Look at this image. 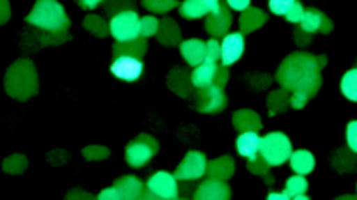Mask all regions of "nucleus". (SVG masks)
Segmentation results:
<instances>
[{"label": "nucleus", "mask_w": 357, "mask_h": 200, "mask_svg": "<svg viewBox=\"0 0 357 200\" xmlns=\"http://www.w3.org/2000/svg\"><path fill=\"white\" fill-rule=\"evenodd\" d=\"M326 56L295 52L281 62L275 73V79L284 91L291 93V107L303 109L309 100L319 93L324 78L321 70L326 67Z\"/></svg>", "instance_id": "f257e3e1"}, {"label": "nucleus", "mask_w": 357, "mask_h": 200, "mask_svg": "<svg viewBox=\"0 0 357 200\" xmlns=\"http://www.w3.org/2000/svg\"><path fill=\"white\" fill-rule=\"evenodd\" d=\"M5 92L17 101H29L38 95V70L30 59H17L10 66L5 75Z\"/></svg>", "instance_id": "f03ea898"}, {"label": "nucleus", "mask_w": 357, "mask_h": 200, "mask_svg": "<svg viewBox=\"0 0 357 200\" xmlns=\"http://www.w3.org/2000/svg\"><path fill=\"white\" fill-rule=\"evenodd\" d=\"M25 22L33 29L49 33H63L70 29L64 6L58 0H36V3L25 17Z\"/></svg>", "instance_id": "7ed1b4c3"}, {"label": "nucleus", "mask_w": 357, "mask_h": 200, "mask_svg": "<svg viewBox=\"0 0 357 200\" xmlns=\"http://www.w3.org/2000/svg\"><path fill=\"white\" fill-rule=\"evenodd\" d=\"M292 153V143L286 134L269 132L264 137H261L259 155L264 158V162L269 164L271 168L281 167V164L289 162Z\"/></svg>", "instance_id": "20e7f679"}, {"label": "nucleus", "mask_w": 357, "mask_h": 200, "mask_svg": "<svg viewBox=\"0 0 357 200\" xmlns=\"http://www.w3.org/2000/svg\"><path fill=\"white\" fill-rule=\"evenodd\" d=\"M159 149L160 144L153 135L140 134L135 140L130 141L126 146V162L130 168L140 169L143 167H146V164L153 160V157L159 153Z\"/></svg>", "instance_id": "39448f33"}, {"label": "nucleus", "mask_w": 357, "mask_h": 200, "mask_svg": "<svg viewBox=\"0 0 357 200\" xmlns=\"http://www.w3.org/2000/svg\"><path fill=\"white\" fill-rule=\"evenodd\" d=\"M111 36L115 43H132L140 36V16L137 10H128L119 13L109 20Z\"/></svg>", "instance_id": "423d86ee"}, {"label": "nucleus", "mask_w": 357, "mask_h": 200, "mask_svg": "<svg viewBox=\"0 0 357 200\" xmlns=\"http://www.w3.org/2000/svg\"><path fill=\"white\" fill-rule=\"evenodd\" d=\"M191 100H193L199 114L215 115L222 112L227 107V95L224 92V87H219L218 84H211L207 89L195 91Z\"/></svg>", "instance_id": "0eeeda50"}, {"label": "nucleus", "mask_w": 357, "mask_h": 200, "mask_svg": "<svg viewBox=\"0 0 357 200\" xmlns=\"http://www.w3.org/2000/svg\"><path fill=\"white\" fill-rule=\"evenodd\" d=\"M208 160L205 154L199 151H190L178 163V167L174 171V176L178 182H195L207 176Z\"/></svg>", "instance_id": "6e6552de"}, {"label": "nucleus", "mask_w": 357, "mask_h": 200, "mask_svg": "<svg viewBox=\"0 0 357 200\" xmlns=\"http://www.w3.org/2000/svg\"><path fill=\"white\" fill-rule=\"evenodd\" d=\"M146 190L159 200H177L181 192H178V180L168 171H157L148 178Z\"/></svg>", "instance_id": "1a4fd4ad"}, {"label": "nucleus", "mask_w": 357, "mask_h": 200, "mask_svg": "<svg viewBox=\"0 0 357 200\" xmlns=\"http://www.w3.org/2000/svg\"><path fill=\"white\" fill-rule=\"evenodd\" d=\"M109 70L116 79L134 82L142 78L143 72H145V64L143 59L137 56H130V54H120V56L112 58Z\"/></svg>", "instance_id": "9d476101"}, {"label": "nucleus", "mask_w": 357, "mask_h": 200, "mask_svg": "<svg viewBox=\"0 0 357 200\" xmlns=\"http://www.w3.org/2000/svg\"><path fill=\"white\" fill-rule=\"evenodd\" d=\"M68 39H70V34H68V31L49 33L44 30L34 29L33 33L26 31L24 34V48L26 53H36V52H39V48L64 44Z\"/></svg>", "instance_id": "9b49d317"}, {"label": "nucleus", "mask_w": 357, "mask_h": 200, "mask_svg": "<svg viewBox=\"0 0 357 200\" xmlns=\"http://www.w3.org/2000/svg\"><path fill=\"white\" fill-rule=\"evenodd\" d=\"M221 62L224 67H230L241 59L245 50V36L241 31H230L221 39Z\"/></svg>", "instance_id": "f8f14e48"}, {"label": "nucleus", "mask_w": 357, "mask_h": 200, "mask_svg": "<svg viewBox=\"0 0 357 200\" xmlns=\"http://www.w3.org/2000/svg\"><path fill=\"white\" fill-rule=\"evenodd\" d=\"M233 24V16L231 10L227 5L222 3L221 10L216 13H211L207 17H205L204 29L208 33L210 38L222 39L225 34L230 33V26Z\"/></svg>", "instance_id": "ddd939ff"}, {"label": "nucleus", "mask_w": 357, "mask_h": 200, "mask_svg": "<svg viewBox=\"0 0 357 200\" xmlns=\"http://www.w3.org/2000/svg\"><path fill=\"white\" fill-rule=\"evenodd\" d=\"M167 84L169 91L181 96V98H191L196 91L193 81H191V72L183 67L171 68L167 78Z\"/></svg>", "instance_id": "4468645a"}, {"label": "nucleus", "mask_w": 357, "mask_h": 200, "mask_svg": "<svg viewBox=\"0 0 357 200\" xmlns=\"http://www.w3.org/2000/svg\"><path fill=\"white\" fill-rule=\"evenodd\" d=\"M231 197V190L225 180L210 178L202 182L195 191V199L197 200H229Z\"/></svg>", "instance_id": "2eb2a0df"}, {"label": "nucleus", "mask_w": 357, "mask_h": 200, "mask_svg": "<svg viewBox=\"0 0 357 200\" xmlns=\"http://www.w3.org/2000/svg\"><path fill=\"white\" fill-rule=\"evenodd\" d=\"M298 26L309 34H314L319 31L324 34H328L333 31L331 20H329L320 10H315V8H307L305 11V16H303V19H301Z\"/></svg>", "instance_id": "dca6fc26"}, {"label": "nucleus", "mask_w": 357, "mask_h": 200, "mask_svg": "<svg viewBox=\"0 0 357 200\" xmlns=\"http://www.w3.org/2000/svg\"><path fill=\"white\" fill-rule=\"evenodd\" d=\"M261 135L258 130H245L239 132L236 139V151L245 160H255L259 157Z\"/></svg>", "instance_id": "f3484780"}, {"label": "nucleus", "mask_w": 357, "mask_h": 200, "mask_svg": "<svg viewBox=\"0 0 357 200\" xmlns=\"http://www.w3.org/2000/svg\"><path fill=\"white\" fill-rule=\"evenodd\" d=\"M205 48H207V44L202 39L195 38L182 40L181 45H178V52H181V56L185 59V62L195 68L205 61Z\"/></svg>", "instance_id": "a211bd4d"}, {"label": "nucleus", "mask_w": 357, "mask_h": 200, "mask_svg": "<svg viewBox=\"0 0 357 200\" xmlns=\"http://www.w3.org/2000/svg\"><path fill=\"white\" fill-rule=\"evenodd\" d=\"M155 39L165 47H176L182 43V31L181 26L177 25L174 19L171 17H162L159 31L155 34Z\"/></svg>", "instance_id": "6ab92c4d"}, {"label": "nucleus", "mask_w": 357, "mask_h": 200, "mask_svg": "<svg viewBox=\"0 0 357 200\" xmlns=\"http://www.w3.org/2000/svg\"><path fill=\"white\" fill-rule=\"evenodd\" d=\"M267 19H269L267 13H264L259 8H255V6H250V8L243 11L241 16H239V20H238L239 31H241L244 36L245 34L257 31L267 22Z\"/></svg>", "instance_id": "aec40b11"}, {"label": "nucleus", "mask_w": 357, "mask_h": 200, "mask_svg": "<svg viewBox=\"0 0 357 200\" xmlns=\"http://www.w3.org/2000/svg\"><path fill=\"white\" fill-rule=\"evenodd\" d=\"M233 128H235L238 132H245V130H259L263 129V121H261V116L252 109H239L231 116Z\"/></svg>", "instance_id": "412c9836"}, {"label": "nucleus", "mask_w": 357, "mask_h": 200, "mask_svg": "<svg viewBox=\"0 0 357 200\" xmlns=\"http://www.w3.org/2000/svg\"><path fill=\"white\" fill-rule=\"evenodd\" d=\"M218 67L219 64H215V62L204 61L201 66L193 68V72H191V81H193L196 91H201V89H207L211 84H215Z\"/></svg>", "instance_id": "4be33fe9"}, {"label": "nucleus", "mask_w": 357, "mask_h": 200, "mask_svg": "<svg viewBox=\"0 0 357 200\" xmlns=\"http://www.w3.org/2000/svg\"><path fill=\"white\" fill-rule=\"evenodd\" d=\"M233 174H235V160L230 155H221L208 162L207 176L210 178L227 182L229 178L233 177Z\"/></svg>", "instance_id": "5701e85b"}, {"label": "nucleus", "mask_w": 357, "mask_h": 200, "mask_svg": "<svg viewBox=\"0 0 357 200\" xmlns=\"http://www.w3.org/2000/svg\"><path fill=\"white\" fill-rule=\"evenodd\" d=\"M120 190L123 200H139L145 191L146 185L135 176H123L114 183Z\"/></svg>", "instance_id": "b1692460"}, {"label": "nucleus", "mask_w": 357, "mask_h": 200, "mask_svg": "<svg viewBox=\"0 0 357 200\" xmlns=\"http://www.w3.org/2000/svg\"><path fill=\"white\" fill-rule=\"evenodd\" d=\"M289 164L295 174L309 176L315 168V157L307 149H297L292 153Z\"/></svg>", "instance_id": "393cba45"}, {"label": "nucleus", "mask_w": 357, "mask_h": 200, "mask_svg": "<svg viewBox=\"0 0 357 200\" xmlns=\"http://www.w3.org/2000/svg\"><path fill=\"white\" fill-rule=\"evenodd\" d=\"M148 39L139 38L132 40V43H115L112 47V58L120 56V54H130V56H137L143 59L148 53Z\"/></svg>", "instance_id": "a878e982"}, {"label": "nucleus", "mask_w": 357, "mask_h": 200, "mask_svg": "<svg viewBox=\"0 0 357 200\" xmlns=\"http://www.w3.org/2000/svg\"><path fill=\"white\" fill-rule=\"evenodd\" d=\"M289 100H291V93L284 91L283 87L271 92V95L267 96V110H269V115L284 114L287 107H291Z\"/></svg>", "instance_id": "bb28decb"}, {"label": "nucleus", "mask_w": 357, "mask_h": 200, "mask_svg": "<svg viewBox=\"0 0 357 200\" xmlns=\"http://www.w3.org/2000/svg\"><path fill=\"white\" fill-rule=\"evenodd\" d=\"M178 15L188 20L202 19L210 15L207 5L204 3V0H183L178 5Z\"/></svg>", "instance_id": "cd10ccee"}, {"label": "nucleus", "mask_w": 357, "mask_h": 200, "mask_svg": "<svg viewBox=\"0 0 357 200\" xmlns=\"http://www.w3.org/2000/svg\"><path fill=\"white\" fill-rule=\"evenodd\" d=\"M333 167L337 169L340 174L351 172L357 167V154H354L349 148H342L333 155Z\"/></svg>", "instance_id": "c85d7f7f"}, {"label": "nucleus", "mask_w": 357, "mask_h": 200, "mask_svg": "<svg viewBox=\"0 0 357 200\" xmlns=\"http://www.w3.org/2000/svg\"><path fill=\"white\" fill-rule=\"evenodd\" d=\"M82 26L87 31H91L93 36H97L100 39L107 38V34H111V29H109V22H106L105 19L97 15H87L82 20Z\"/></svg>", "instance_id": "c756f323"}, {"label": "nucleus", "mask_w": 357, "mask_h": 200, "mask_svg": "<svg viewBox=\"0 0 357 200\" xmlns=\"http://www.w3.org/2000/svg\"><path fill=\"white\" fill-rule=\"evenodd\" d=\"M340 92L347 100L357 102V67L343 75L340 81Z\"/></svg>", "instance_id": "7c9ffc66"}, {"label": "nucleus", "mask_w": 357, "mask_h": 200, "mask_svg": "<svg viewBox=\"0 0 357 200\" xmlns=\"http://www.w3.org/2000/svg\"><path fill=\"white\" fill-rule=\"evenodd\" d=\"M307 190H309L307 178H306V176H301V174H295V176L289 177L284 185L286 194L291 197V200H294L297 196L307 194Z\"/></svg>", "instance_id": "2f4dec72"}, {"label": "nucleus", "mask_w": 357, "mask_h": 200, "mask_svg": "<svg viewBox=\"0 0 357 200\" xmlns=\"http://www.w3.org/2000/svg\"><path fill=\"white\" fill-rule=\"evenodd\" d=\"M140 3L146 11L163 16L181 5L178 0H140Z\"/></svg>", "instance_id": "473e14b6"}, {"label": "nucleus", "mask_w": 357, "mask_h": 200, "mask_svg": "<svg viewBox=\"0 0 357 200\" xmlns=\"http://www.w3.org/2000/svg\"><path fill=\"white\" fill-rule=\"evenodd\" d=\"M102 10L107 16H115L119 13L128 11V10H137V2L135 0H106L102 3Z\"/></svg>", "instance_id": "72a5a7b5"}, {"label": "nucleus", "mask_w": 357, "mask_h": 200, "mask_svg": "<svg viewBox=\"0 0 357 200\" xmlns=\"http://www.w3.org/2000/svg\"><path fill=\"white\" fill-rule=\"evenodd\" d=\"M29 167V160H26L25 155H20V154H15L6 158L3 162L2 168L5 172H8V174L13 176H19L22 174V172Z\"/></svg>", "instance_id": "f704fd0d"}, {"label": "nucleus", "mask_w": 357, "mask_h": 200, "mask_svg": "<svg viewBox=\"0 0 357 200\" xmlns=\"http://www.w3.org/2000/svg\"><path fill=\"white\" fill-rule=\"evenodd\" d=\"M159 26H160V20L153 15L140 17V36L146 39L155 38L157 31H159Z\"/></svg>", "instance_id": "c9c22d12"}, {"label": "nucleus", "mask_w": 357, "mask_h": 200, "mask_svg": "<svg viewBox=\"0 0 357 200\" xmlns=\"http://www.w3.org/2000/svg\"><path fill=\"white\" fill-rule=\"evenodd\" d=\"M82 155H84V158L89 162H101V160H106V158L111 155V151L105 146L92 144V146H87L82 149Z\"/></svg>", "instance_id": "e433bc0d"}, {"label": "nucleus", "mask_w": 357, "mask_h": 200, "mask_svg": "<svg viewBox=\"0 0 357 200\" xmlns=\"http://www.w3.org/2000/svg\"><path fill=\"white\" fill-rule=\"evenodd\" d=\"M205 44H207V48H205V61L219 64V62H221V54H222L221 40L216 38H210Z\"/></svg>", "instance_id": "4c0bfd02"}, {"label": "nucleus", "mask_w": 357, "mask_h": 200, "mask_svg": "<svg viewBox=\"0 0 357 200\" xmlns=\"http://www.w3.org/2000/svg\"><path fill=\"white\" fill-rule=\"evenodd\" d=\"M247 169L250 171V174L264 177L266 180H269V171L271 167L264 162L263 157H258L255 160H247Z\"/></svg>", "instance_id": "58836bf2"}, {"label": "nucleus", "mask_w": 357, "mask_h": 200, "mask_svg": "<svg viewBox=\"0 0 357 200\" xmlns=\"http://www.w3.org/2000/svg\"><path fill=\"white\" fill-rule=\"evenodd\" d=\"M305 11H306V8L301 5L300 0H295L294 5L289 8V11L286 13L284 19L287 20V22H291L294 25H300L301 19H303V16H305Z\"/></svg>", "instance_id": "ea45409f"}, {"label": "nucleus", "mask_w": 357, "mask_h": 200, "mask_svg": "<svg viewBox=\"0 0 357 200\" xmlns=\"http://www.w3.org/2000/svg\"><path fill=\"white\" fill-rule=\"evenodd\" d=\"M295 0H269V10L272 15L275 16H286V13L289 11L291 6L294 5Z\"/></svg>", "instance_id": "a19ab883"}, {"label": "nucleus", "mask_w": 357, "mask_h": 200, "mask_svg": "<svg viewBox=\"0 0 357 200\" xmlns=\"http://www.w3.org/2000/svg\"><path fill=\"white\" fill-rule=\"evenodd\" d=\"M345 137H347V146L351 149L354 154H357V120L348 123Z\"/></svg>", "instance_id": "79ce46f5"}, {"label": "nucleus", "mask_w": 357, "mask_h": 200, "mask_svg": "<svg viewBox=\"0 0 357 200\" xmlns=\"http://www.w3.org/2000/svg\"><path fill=\"white\" fill-rule=\"evenodd\" d=\"M249 82L253 89L264 91V89H267L272 84V78L267 73H253Z\"/></svg>", "instance_id": "37998d69"}, {"label": "nucleus", "mask_w": 357, "mask_h": 200, "mask_svg": "<svg viewBox=\"0 0 357 200\" xmlns=\"http://www.w3.org/2000/svg\"><path fill=\"white\" fill-rule=\"evenodd\" d=\"M98 200H123V196L120 190L116 186H109V188H105L100 191V194L97 196Z\"/></svg>", "instance_id": "c03bdc74"}, {"label": "nucleus", "mask_w": 357, "mask_h": 200, "mask_svg": "<svg viewBox=\"0 0 357 200\" xmlns=\"http://www.w3.org/2000/svg\"><path fill=\"white\" fill-rule=\"evenodd\" d=\"M294 40H295V44H297L298 47H306V45H309L311 44V40H312V34H309V33H306V31H303L300 29L295 30L294 31Z\"/></svg>", "instance_id": "a18cd8bd"}, {"label": "nucleus", "mask_w": 357, "mask_h": 200, "mask_svg": "<svg viewBox=\"0 0 357 200\" xmlns=\"http://www.w3.org/2000/svg\"><path fill=\"white\" fill-rule=\"evenodd\" d=\"M224 3L227 5L231 11L243 13L247 8H250L252 0H224Z\"/></svg>", "instance_id": "49530a36"}, {"label": "nucleus", "mask_w": 357, "mask_h": 200, "mask_svg": "<svg viewBox=\"0 0 357 200\" xmlns=\"http://www.w3.org/2000/svg\"><path fill=\"white\" fill-rule=\"evenodd\" d=\"M230 79V72H229V67H224L219 64L218 67V73H216V79H215V84H218L219 87H224L227 86V82Z\"/></svg>", "instance_id": "de8ad7c7"}, {"label": "nucleus", "mask_w": 357, "mask_h": 200, "mask_svg": "<svg viewBox=\"0 0 357 200\" xmlns=\"http://www.w3.org/2000/svg\"><path fill=\"white\" fill-rule=\"evenodd\" d=\"M0 24L5 25L11 17V5L10 0H0Z\"/></svg>", "instance_id": "09e8293b"}, {"label": "nucleus", "mask_w": 357, "mask_h": 200, "mask_svg": "<svg viewBox=\"0 0 357 200\" xmlns=\"http://www.w3.org/2000/svg\"><path fill=\"white\" fill-rule=\"evenodd\" d=\"M77 2H78V5L81 6V8L92 11V10L97 8V6L105 3L106 0H77Z\"/></svg>", "instance_id": "8fccbe9b"}, {"label": "nucleus", "mask_w": 357, "mask_h": 200, "mask_svg": "<svg viewBox=\"0 0 357 200\" xmlns=\"http://www.w3.org/2000/svg\"><path fill=\"white\" fill-rule=\"evenodd\" d=\"M204 3L207 5V8H208L210 15H211V13H216V11L221 10L224 0H204Z\"/></svg>", "instance_id": "3c124183"}, {"label": "nucleus", "mask_w": 357, "mask_h": 200, "mask_svg": "<svg viewBox=\"0 0 357 200\" xmlns=\"http://www.w3.org/2000/svg\"><path fill=\"white\" fill-rule=\"evenodd\" d=\"M267 199L269 200H291V197L286 194V191H272L267 194Z\"/></svg>", "instance_id": "603ef678"}, {"label": "nucleus", "mask_w": 357, "mask_h": 200, "mask_svg": "<svg viewBox=\"0 0 357 200\" xmlns=\"http://www.w3.org/2000/svg\"><path fill=\"white\" fill-rule=\"evenodd\" d=\"M67 197H68V199H82V197H89V199H93V196H91V194H87V192H84V191H81V190H75V191H72V192H68V194H67Z\"/></svg>", "instance_id": "864d4df0"}, {"label": "nucleus", "mask_w": 357, "mask_h": 200, "mask_svg": "<svg viewBox=\"0 0 357 200\" xmlns=\"http://www.w3.org/2000/svg\"><path fill=\"white\" fill-rule=\"evenodd\" d=\"M339 199H357V196H340Z\"/></svg>", "instance_id": "5fc2aeb1"}, {"label": "nucleus", "mask_w": 357, "mask_h": 200, "mask_svg": "<svg viewBox=\"0 0 357 200\" xmlns=\"http://www.w3.org/2000/svg\"><path fill=\"white\" fill-rule=\"evenodd\" d=\"M356 190H357V185H356Z\"/></svg>", "instance_id": "6e6d98bb"}]
</instances>
